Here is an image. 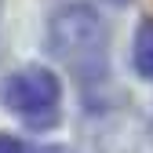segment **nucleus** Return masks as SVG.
<instances>
[{"instance_id":"3","label":"nucleus","mask_w":153,"mask_h":153,"mask_svg":"<svg viewBox=\"0 0 153 153\" xmlns=\"http://www.w3.org/2000/svg\"><path fill=\"white\" fill-rule=\"evenodd\" d=\"M131 62H135V73L153 80V18H142L135 29V44H131Z\"/></svg>"},{"instance_id":"1","label":"nucleus","mask_w":153,"mask_h":153,"mask_svg":"<svg viewBox=\"0 0 153 153\" xmlns=\"http://www.w3.org/2000/svg\"><path fill=\"white\" fill-rule=\"evenodd\" d=\"M48 51L80 84L102 80L109 69V33L102 15L84 0H69L48 22Z\"/></svg>"},{"instance_id":"2","label":"nucleus","mask_w":153,"mask_h":153,"mask_svg":"<svg viewBox=\"0 0 153 153\" xmlns=\"http://www.w3.org/2000/svg\"><path fill=\"white\" fill-rule=\"evenodd\" d=\"M0 102L15 117H22L29 128L48 131L59 124V113H62V84L48 66H26L0 80Z\"/></svg>"},{"instance_id":"4","label":"nucleus","mask_w":153,"mask_h":153,"mask_svg":"<svg viewBox=\"0 0 153 153\" xmlns=\"http://www.w3.org/2000/svg\"><path fill=\"white\" fill-rule=\"evenodd\" d=\"M0 153H26V142L18 135H0Z\"/></svg>"},{"instance_id":"6","label":"nucleus","mask_w":153,"mask_h":153,"mask_svg":"<svg viewBox=\"0 0 153 153\" xmlns=\"http://www.w3.org/2000/svg\"><path fill=\"white\" fill-rule=\"evenodd\" d=\"M109 4H128V0H109Z\"/></svg>"},{"instance_id":"5","label":"nucleus","mask_w":153,"mask_h":153,"mask_svg":"<svg viewBox=\"0 0 153 153\" xmlns=\"http://www.w3.org/2000/svg\"><path fill=\"white\" fill-rule=\"evenodd\" d=\"M40 153H66V149H62V146H44Z\"/></svg>"}]
</instances>
